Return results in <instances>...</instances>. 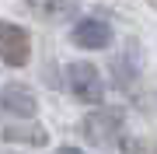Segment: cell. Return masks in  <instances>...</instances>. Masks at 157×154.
<instances>
[{"instance_id":"obj_6","label":"cell","mask_w":157,"mask_h":154,"mask_svg":"<svg viewBox=\"0 0 157 154\" xmlns=\"http://www.w3.org/2000/svg\"><path fill=\"white\" fill-rule=\"evenodd\" d=\"M59 154H80V151H77V147H63Z\"/></svg>"},{"instance_id":"obj_2","label":"cell","mask_w":157,"mask_h":154,"mask_svg":"<svg viewBox=\"0 0 157 154\" xmlns=\"http://www.w3.org/2000/svg\"><path fill=\"white\" fill-rule=\"evenodd\" d=\"M32 56V39L17 25H0V60L11 67H25Z\"/></svg>"},{"instance_id":"obj_5","label":"cell","mask_w":157,"mask_h":154,"mask_svg":"<svg viewBox=\"0 0 157 154\" xmlns=\"http://www.w3.org/2000/svg\"><path fill=\"white\" fill-rule=\"evenodd\" d=\"M119 123H122V112H98V116H91V119L84 123V137L101 144V140H108L119 130Z\"/></svg>"},{"instance_id":"obj_4","label":"cell","mask_w":157,"mask_h":154,"mask_svg":"<svg viewBox=\"0 0 157 154\" xmlns=\"http://www.w3.org/2000/svg\"><path fill=\"white\" fill-rule=\"evenodd\" d=\"M0 109H4V112H17V116H32L35 112V98H32L28 88L7 84L4 91H0Z\"/></svg>"},{"instance_id":"obj_1","label":"cell","mask_w":157,"mask_h":154,"mask_svg":"<svg viewBox=\"0 0 157 154\" xmlns=\"http://www.w3.org/2000/svg\"><path fill=\"white\" fill-rule=\"evenodd\" d=\"M70 91H73V98H80V102L98 105L101 95H105L98 67H91V63H70Z\"/></svg>"},{"instance_id":"obj_3","label":"cell","mask_w":157,"mask_h":154,"mask_svg":"<svg viewBox=\"0 0 157 154\" xmlns=\"http://www.w3.org/2000/svg\"><path fill=\"white\" fill-rule=\"evenodd\" d=\"M70 42L80 46V49H105L108 42H112V28H108L105 21H98V18H84V21L73 25Z\"/></svg>"}]
</instances>
